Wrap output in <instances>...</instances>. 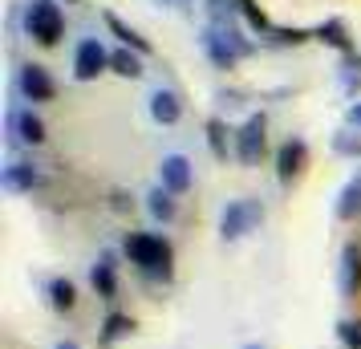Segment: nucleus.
Segmentation results:
<instances>
[{
	"mask_svg": "<svg viewBox=\"0 0 361 349\" xmlns=\"http://www.w3.org/2000/svg\"><path fill=\"white\" fill-rule=\"evenodd\" d=\"M57 349H78V345H73V341H61V345H57Z\"/></svg>",
	"mask_w": 361,
	"mask_h": 349,
	"instance_id": "obj_29",
	"label": "nucleus"
},
{
	"mask_svg": "<svg viewBox=\"0 0 361 349\" xmlns=\"http://www.w3.org/2000/svg\"><path fill=\"white\" fill-rule=\"evenodd\" d=\"M240 13L247 17V25H252L256 33H268V29H272V25H268V17H264V8L256 4V0H240Z\"/></svg>",
	"mask_w": 361,
	"mask_h": 349,
	"instance_id": "obj_23",
	"label": "nucleus"
},
{
	"mask_svg": "<svg viewBox=\"0 0 361 349\" xmlns=\"http://www.w3.org/2000/svg\"><path fill=\"white\" fill-rule=\"evenodd\" d=\"M268 122H264V114H252L240 126V134H235V159L240 163H247V166H256L264 159V147H268Z\"/></svg>",
	"mask_w": 361,
	"mask_h": 349,
	"instance_id": "obj_5",
	"label": "nucleus"
},
{
	"mask_svg": "<svg viewBox=\"0 0 361 349\" xmlns=\"http://www.w3.org/2000/svg\"><path fill=\"white\" fill-rule=\"evenodd\" d=\"M150 118L163 122V126H175V122L183 118L179 94H175V90H154V94H150Z\"/></svg>",
	"mask_w": 361,
	"mask_h": 349,
	"instance_id": "obj_10",
	"label": "nucleus"
},
{
	"mask_svg": "<svg viewBox=\"0 0 361 349\" xmlns=\"http://www.w3.org/2000/svg\"><path fill=\"white\" fill-rule=\"evenodd\" d=\"M49 305L57 309V313H69V309L78 305V288H73V281H53L49 284Z\"/></svg>",
	"mask_w": 361,
	"mask_h": 349,
	"instance_id": "obj_18",
	"label": "nucleus"
},
{
	"mask_svg": "<svg viewBox=\"0 0 361 349\" xmlns=\"http://www.w3.org/2000/svg\"><path fill=\"white\" fill-rule=\"evenodd\" d=\"M305 163H309V147H305L300 138H288V142L276 150V175H280V183H293V179H300Z\"/></svg>",
	"mask_w": 361,
	"mask_h": 349,
	"instance_id": "obj_9",
	"label": "nucleus"
},
{
	"mask_svg": "<svg viewBox=\"0 0 361 349\" xmlns=\"http://www.w3.org/2000/svg\"><path fill=\"white\" fill-rule=\"evenodd\" d=\"M159 179H163V187L171 195H183V191H191V183H195V171H191V163L183 154H166L163 163H159Z\"/></svg>",
	"mask_w": 361,
	"mask_h": 349,
	"instance_id": "obj_8",
	"label": "nucleus"
},
{
	"mask_svg": "<svg viewBox=\"0 0 361 349\" xmlns=\"http://www.w3.org/2000/svg\"><path fill=\"white\" fill-rule=\"evenodd\" d=\"M94 288H98L102 297H114V288H118V281H114V256H102V264L94 268Z\"/></svg>",
	"mask_w": 361,
	"mask_h": 349,
	"instance_id": "obj_21",
	"label": "nucleus"
},
{
	"mask_svg": "<svg viewBox=\"0 0 361 349\" xmlns=\"http://www.w3.org/2000/svg\"><path fill=\"white\" fill-rule=\"evenodd\" d=\"M106 29H110V33H114L118 41H122V45H126V49H134V53H150L147 37H138V33L130 29V25H126V20H118L114 13H106Z\"/></svg>",
	"mask_w": 361,
	"mask_h": 349,
	"instance_id": "obj_14",
	"label": "nucleus"
},
{
	"mask_svg": "<svg viewBox=\"0 0 361 349\" xmlns=\"http://www.w3.org/2000/svg\"><path fill=\"white\" fill-rule=\"evenodd\" d=\"M312 37H317V41H325V45H333V49H341V53H353V41H349V33H345L341 20H325Z\"/></svg>",
	"mask_w": 361,
	"mask_h": 349,
	"instance_id": "obj_15",
	"label": "nucleus"
},
{
	"mask_svg": "<svg viewBox=\"0 0 361 349\" xmlns=\"http://www.w3.org/2000/svg\"><path fill=\"white\" fill-rule=\"evenodd\" d=\"M280 41H293V45H300V41H309V33H305V29H280Z\"/></svg>",
	"mask_w": 361,
	"mask_h": 349,
	"instance_id": "obj_27",
	"label": "nucleus"
},
{
	"mask_svg": "<svg viewBox=\"0 0 361 349\" xmlns=\"http://www.w3.org/2000/svg\"><path fill=\"white\" fill-rule=\"evenodd\" d=\"M231 13H240V0H212V17H215V25H228Z\"/></svg>",
	"mask_w": 361,
	"mask_h": 349,
	"instance_id": "obj_25",
	"label": "nucleus"
},
{
	"mask_svg": "<svg viewBox=\"0 0 361 349\" xmlns=\"http://www.w3.org/2000/svg\"><path fill=\"white\" fill-rule=\"evenodd\" d=\"M126 256H130V264H138L147 276L171 281V260H175V252H171V244H166L163 235L134 232L130 240H126Z\"/></svg>",
	"mask_w": 361,
	"mask_h": 349,
	"instance_id": "obj_1",
	"label": "nucleus"
},
{
	"mask_svg": "<svg viewBox=\"0 0 361 349\" xmlns=\"http://www.w3.org/2000/svg\"><path fill=\"white\" fill-rule=\"evenodd\" d=\"M147 212L154 219H175V195H171V191H166V187H159V191H150V200H147Z\"/></svg>",
	"mask_w": 361,
	"mask_h": 349,
	"instance_id": "obj_20",
	"label": "nucleus"
},
{
	"mask_svg": "<svg viewBox=\"0 0 361 349\" xmlns=\"http://www.w3.org/2000/svg\"><path fill=\"white\" fill-rule=\"evenodd\" d=\"M341 288H345V297H357L361 293V248L357 244H345L341 248Z\"/></svg>",
	"mask_w": 361,
	"mask_h": 349,
	"instance_id": "obj_11",
	"label": "nucleus"
},
{
	"mask_svg": "<svg viewBox=\"0 0 361 349\" xmlns=\"http://www.w3.org/2000/svg\"><path fill=\"white\" fill-rule=\"evenodd\" d=\"M102 69H110V53L102 49L98 37H85L78 45V53H73V78L78 82H94Z\"/></svg>",
	"mask_w": 361,
	"mask_h": 349,
	"instance_id": "obj_6",
	"label": "nucleus"
},
{
	"mask_svg": "<svg viewBox=\"0 0 361 349\" xmlns=\"http://www.w3.org/2000/svg\"><path fill=\"white\" fill-rule=\"evenodd\" d=\"M142 53H130V49H114L110 53V69L122 73V78H142Z\"/></svg>",
	"mask_w": 361,
	"mask_h": 349,
	"instance_id": "obj_17",
	"label": "nucleus"
},
{
	"mask_svg": "<svg viewBox=\"0 0 361 349\" xmlns=\"http://www.w3.org/2000/svg\"><path fill=\"white\" fill-rule=\"evenodd\" d=\"M20 94L29 102H53V94H57V85H53L49 69L37 66V61H29V66H20Z\"/></svg>",
	"mask_w": 361,
	"mask_h": 349,
	"instance_id": "obj_7",
	"label": "nucleus"
},
{
	"mask_svg": "<svg viewBox=\"0 0 361 349\" xmlns=\"http://www.w3.org/2000/svg\"><path fill=\"white\" fill-rule=\"evenodd\" d=\"M353 216H361V179H349L341 200H337V219H353Z\"/></svg>",
	"mask_w": 361,
	"mask_h": 349,
	"instance_id": "obj_16",
	"label": "nucleus"
},
{
	"mask_svg": "<svg viewBox=\"0 0 361 349\" xmlns=\"http://www.w3.org/2000/svg\"><path fill=\"white\" fill-rule=\"evenodd\" d=\"M8 126L17 130L20 142H29V147H37V142H45V122L33 114V110H25V114H13L8 118Z\"/></svg>",
	"mask_w": 361,
	"mask_h": 349,
	"instance_id": "obj_12",
	"label": "nucleus"
},
{
	"mask_svg": "<svg viewBox=\"0 0 361 349\" xmlns=\"http://www.w3.org/2000/svg\"><path fill=\"white\" fill-rule=\"evenodd\" d=\"M349 126H357V130H361V102L349 106Z\"/></svg>",
	"mask_w": 361,
	"mask_h": 349,
	"instance_id": "obj_28",
	"label": "nucleus"
},
{
	"mask_svg": "<svg viewBox=\"0 0 361 349\" xmlns=\"http://www.w3.org/2000/svg\"><path fill=\"white\" fill-rule=\"evenodd\" d=\"M341 341L349 349H361V317L357 321H341Z\"/></svg>",
	"mask_w": 361,
	"mask_h": 349,
	"instance_id": "obj_26",
	"label": "nucleus"
},
{
	"mask_svg": "<svg viewBox=\"0 0 361 349\" xmlns=\"http://www.w3.org/2000/svg\"><path fill=\"white\" fill-rule=\"evenodd\" d=\"M207 147H212L215 159H228V126H224L219 118L207 122Z\"/></svg>",
	"mask_w": 361,
	"mask_h": 349,
	"instance_id": "obj_22",
	"label": "nucleus"
},
{
	"mask_svg": "<svg viewBox=\"0 0 361 349\" xmlns=\"http://www.w3.org/2000/svg\"><path fill=\"white\" fill-rule=\"evenodd\" d=\"M333 147H337V154H361V134L341 130L337 138H333Z\"/></svg>",
	"mask_w": 361,
	"mask_h": 349,
	"instance_id": "obj_24",
	"label": "nucleus"
},
{
	"mask_svg": "<svg viewBox=\"0 0 361 349\" xmlns=\"http://www.w3.org/2000/svg\"><path fill=\"white\" fill-rule=\"evenodd\" d=\"M203 49H207V57H212L219 69H231L240 57H247V53H252V45H247V41H240L228 25H212V29H203Z\"/></svg>",
	"mask_w": 361,
	"mask_h": 349,
	"instance_id": "obj_2",
	"label": "nucleus"
},
{
	"mask_svg": "<svg viewBox=\"0 0 361 349\" xmlns=\"http://www.w3.org/2000/svg\"><path fill=\"white\" fill-rule=\"evenodd\" d=\"M66 4H78V0H66Z\"/></svg>",
	"mask_w": 361,
	"mask_h": 349,
	"instance_id": "obj_31",
	"label": "nucleus"
},
{
	"mask_svg": "<svg viewBox=\"0 0 361 349\" xmlns=\"http://www.w3.org/2000/svg\"><path fill=\"white\" fill-rule=\"evenodd\" d=\"M25 25H29V37H33L37 45H57L61 33H66V17H61V8L53 0H33Z\"/></svg>",
	"mask_w": 361,
	"mask_h": 349,
	"instance_id": "obj_3",
	"label": "nucleus"
},
{
	"mask_svg": "<svg viewBox=\"0 0 361 349\" xmlns=\"http://www.w3.org/2000/svg\"><path fill=\"white\" fill-rule=\"evenodd\" d=\"M130 333H134V317H126V313H110V317H106V333H102V341H106V345H114V341L130 337Z\"/></svg>",
	"mask_w": 361,
	"mask_h": 349,
	"instance_id": "obj_19",
	"label": "nucleus"
},
{
	"mask_svg": "<svg viewBox=\"0 0 361 349\" xmlns=\"http://www.w3.org/2000/svg\"><path fill=\"white\" fill-rule=\"evenodd\" d=\"M264 219V207L256 200H235L224 207V219H219V232H224V240H240V235H247L256 224Z\"/></svg>",
	"mask_w": 361,
	"mask_h": 349,
	"instance_id": "obj_4",
	"label": "nucleus"
},
{
	"mask_svg": "<svg viewBox=\"0 0 361 349\" xmlns=\"http://www.w3.org/2000/svg\"><path fill=\"white\" fill-rule=\"evenodd\" d=\"M247 349H264V345H247Z\"/></svg>",
	"mask_w": 361,
	"mask_h": 349,
	"instance_id": "obj_30",
	"label": "nucleus"
},
{
	"mask_svg": "<svg viewBox=\"0 0 361 349\" xmlns=\"http://www.w3.org/2000/svg\"><path fill=\"white\" fill-rule=\"evenodd\" d=\"M37 183H41V175H37L33 163H13L4 171V187L8 191H33Z\"/></svg>",
	"mask_w": 361,
	"mask_h": 349,
	"instance_id": "obj_13",
	"label": "nucleus"
}]
</instances>
